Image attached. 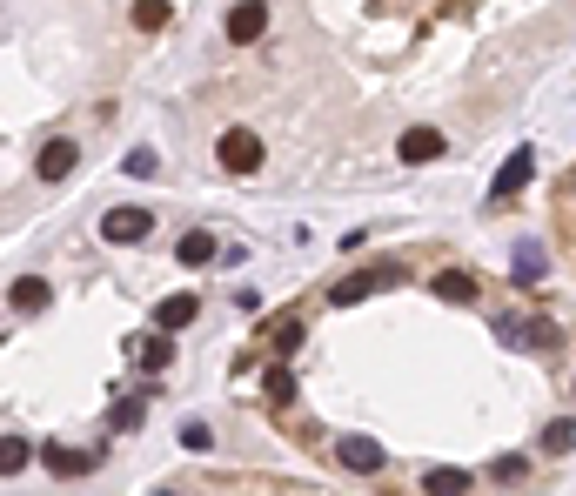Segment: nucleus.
Returning a JSON list of instances; mask_svg holds the SVG:
<instances>
[{
	"label": "nucleus",
	"instance_id": "nucleus-16",
	"mask_svg": "<svg viewBox=\"0 0 576 496\" xmlns=\"http://www.w3.org/2000/svg\"><path fill=\"white\" fill-rule=\"evenodd\" d=\"M543 269H550V262H543V242H523V248H516V262H510L516 282H543Z\"/></svg>",
	"mask_w": 576,
	"mask_h": 496
},
{
	"label": "nucleus",
	"instance_id": "nucleus-18",
	"mask_svg": "<svg viewBox=\"0 0 576 496\" xmlns=\"http://www.w3.org/2000/svg\"><path fill=\"white\" fill-rule=\"evenodd\" d=\"M121 175H134V181L161 175V155H148V148H134V155H121Z\"/></svg>",
	"mask_w": 576,
	"mask_h": 496
},
{
	"label": "nucleus",
	"instance_id": "nucleus-8",
	"mask_svg": "<svg viewBox=\"0 0 576 496\" xmlns=\"http://www.w3.org/2000/svg\"><path fill=\"white\" fill-rule=\"evenodd\" d=\"M195 316H201V302H195V295H168V302H155V329H161V336L188 329Z\"/></svg>",
	"mask_w": 576,
	"mask_h": 496
},
{
	"label": "nucleus",
	"instance_id": "nucleus-17",
	"mask_svg": "<svg viewBox=\"0 0 576 496\" xmlns=\"http://www.w3.org/2000/svg\"><path fill=\"white\" fill-rule=\"evenodd\" d=\"M422 490H429V496H469V476L463 470H429V476H422Z\"/></svg>",
	"mask_w": 576,
	"mask_h": 496
},
{
	"label": "nucleus",
	"instance_id": "nucleus-4",
	"mask_svg": "<svg viewBox=\"0 0 576 496\" xmlns=\"http://www.w3.org/2000/svg\"><path fill=\"white\" fill-rule=\"evenodd\" d=\"M215 155H222V168H228V175H255V168H262V141L248 135V128H228Z\"/></svg>",
	"mask_w": 576,
	"mask_h": 496
},
{
	"label": "nucleus",
	"instance_id": "nucleus-5",
	"mask_svg": "<svg viewBox=\"0 0 576 496\" xmlns=\"http://www.w3.org/2000/svg\"><path fill=\"white\" fill-rule=\"evenodd\" d=\"M530 175H536V155H530V148H516V155L496 168V181H489V202H510V195H523V188H530Z\"/></svg>",
	"mask_w": 576,
	"mask_h": 496
},
{
	"label": "nucleus",
	"instance_id": "nucleus-11",
	"mask_svg": "<svg viewBox=\"0 0 576 496\" xmlns=\"http://www.w3.org/2000/svg\"><path fill=\"white\" fill-rule=\"evenodd\" d=\"M342 463L349 470H382V443L376 436H342Z\"/></svg>",
	"mask_w": 576,
	"mask_h": 496
},
{
	"label": "nucleus",
	"instance_id": "nucleus-24",
	"mask_svg": "<svg viewBox=\"0 0 576 496\" xmlns=\"http://www.w3.org/2000/svg\"><path fill=\"white\" fill-rule=\"evenodd\" d=\"M570 443H576V429H570V423H550V429H543V450H550V456H563Z\"/></svg>",
	"mask_w": 576,
	"mask_h": 496
},
{
	"label": "nucleus",
	"instance_id": "nucleus-23",
	"mask_svg": "<svg viewBox=\"0 0 576 496\" xmlns=\"http://www.w3.org/2000/svg\"><path fill=\"white\" fill-rule=\"evenodd\" d=\"M134 27H141V34H161V27H168V7H134Z\"/></svg>",
	"mask_w": 576,
	"mask_h": 496
},
{
	"label": "nucleus",
	"instance_id": "nucleus-19",
	"mask_svg": "<svg viewBox=\"0 0 576 496\" xmlns=\"http://www.w3.org/2000/svg\"><path fill=\"white\" fill-rule=\"evenodd\" d=\"M141 362H148V369H168V362H175V342H168V336H148V342H141Z\"/></svg>",
	"mask_w": 576,
	"mask_h": 496
},
{
	"label": "nucleus",
	"instance_id": "nucleus-22",
	"mask_svg": "<svg viewBox=\"0 0 576 496\" xmlns=\"http://www.w3.org/2000/svg\"><path fill=\"white\" fill-rule=\"evenodd\" d=\"M108 423H114V429H141V403H134V396H121V403L108 409Z\"/></svg>",
	"mask_w": 576,
	"mask_h": 496
},
{
	"label": "nucleus",
	"instance_id": "nucleus-6",
	"mask_svg": "<svg viewBox=\"0 0 576 496\" xmlns=\"http://www.w3.org/2000/svg\"><path fill=\"white\" fill-rule=\"evenodd\" d=\"M41 463H47V476H67V483L94 470V456L88 450H67V443H41Z\"/></svg>",
	"mask_w": 576,
	"mask_h": 496
},
{
	"label": "nucleus",
	"instance_id": "nucleus-12",
	"mask_svg": "<svg viewBox=\"0 0 576 496\" xmlns=\"http://www.w3.org/2000/svg\"><path fill=\"white\" fill-rule=\"evenodd\" d=\"M7 302H14V309H47V302H54V289H47L41 275H21V282L7 289Z\"/></svg>",
	"mask_w": 576,
	"mask_h": 496
},
{
	"label": "nucleus",
	"instance_id": "nucleus-25",
	"mask_svg": "<svg viewBox=\"0 0 576 496\" xmlns=\"http://www.w3.org/2000/svg\"><path fill=\"white\" fill-rule=\"evenodd\" d=\"M215 443V429L208 423H181V450H208Z\"/></svg>",
	"mask_w": 576,
	"mask_h": 496
},
{
	"label": "nucleus",
	"instance_id": "nucleus-3",
	"mask_svg": "<svg viewBox=\"0 0 576 496\" xmlns=\"http://www.w3.org/2000/svg\"><path fill=\"white\" fill-rule=\"evenodd\" d=\"M148 228H155L148 208H108V215H101V242L128 248V242H148Z\"/></svg>",
	"mask_w": 576,
	"mask_h": 496
},
{
	"label": "nucleus",
	"instance_id": "nucleus-15",
	"mask_svg": "<svg viewBox=\"0 0 576 496\" xmlns=\"http://www.w3.org/2000/svg\"><path fill=\"white\" fill-rule=\"evenodd\" d=\"M208 255H215V235H208V228H188V235L175 242V262H188V269L208 262Z\"/></svg>",
	"mask_w": 576,
	"mask_h": 496
},
{
	"label": "nucleus",
	"instance_id": "nucleus-14",
	"mask_svg": "<svg viewBox=\"0 0 576 496\" xmlns=\"http://www.w3.org/2000/svg\"><path fill=\"white\" fill-rule=\"evenodd\" d=\"M34 463V443L27 436H0V476H21Z\"/></svg>",
	"mask_w": 576,
	"mask_h": 496
},
{
	"label": "nucleus",
	"instance_id": "nucleus-1",
	"mask_svg": "<svg viewBox=\"0 0 576 496\" xmlns=\"http://www.w3.org/2000/svg\"><path fill=\"white\" fill-rule=\"evenodd\" d=\"M402 275H409V269H355V275H342V282L329 289V302H335V309H355V302H369V295L396 289Z\"/></svg>",
	"mask_w": 576,
	"mask_h": 496
},
{
	"label": "nucleus",
	"instance_id": "nucleus-2",
	"mask_svg": "<svg viewBox=\"0 0 576 496\" xmlns=\"http://www.w3.org/2000/svg\"><path fill=\"white\" fill-rule=\"evenodd\" d=\"M496 336L516 342V349H556V342H563V329H556L550 316H510V322H496Z\"/></svg>",
	"mask_w": 576,
	"mask_h": 496
},
{
	"label": "nucleus",
	"instance_id": "nucleus-9",
	"mask_svg": "<svg viewBox=\"0 0 576 496\" xmlns=\"http://www.w3.org/2000/svg\"><path fill=\"white\" fill-rule=\"evenodd\" d=\"M443 148H449V141L436 135V128H409V135H402V161H409V168H422V161H443Z\"/></svg>",
	"mask_w": 576,
	"mask_h": 496
},
{
	"label": "nucleus",
	"instance_id": "nucleus-7",
	"mask_svg": "<svg viewBox=\"0 0 576 496\" xmlns=\"http://www.w3.org/2000/svg\"><path fill=\"white\" fill-rule=\"evenodd\" d=\"M74 161H81L74 141H47L41 161H34V175H41V181H67V175H74Z\"/></svg>",
	"mask_w": 576,
	"mask_h": 496
},
{
	"label": "nucleus",
	"instance_id": "nucleus-21",
	"mask_svg": "<svg viewBox=\"0 0 576 496\" xmlns=\"http://www.w3.org/2000/svg\"><path fill=\"white\" fill-rule=\"evenodd\" d=\"M489 476H496V483H523V476H530V463H523V456H496V463H489Z\"/></svg>",
	"mask_w": 576,
	"mask_h": 496
},
{
	"label": "nucleus",
	"instance_id": "nucleus-10",
	"mask_svg": "<svg viewBox=\"0 0 576 496\" xmlns=\"http://www.w3.org/2000/svg\"><path fill=\"white\" fill-rule=\"evenodd\" d=\"M262 27H268V7H228V41L235 47L262 41Z\"/></svg>",
	"mask_w": 576,
	"mask_h": 496
},
{
	"label": "nucleus",
	"instance_id": "nucleus-13",
	"mask_svg": "<svg viewBox=\"0 0 576 496\" xmlns=\"http://www.w3.org/2000/svg\"><path fill=\"white\" fill-rule=\"evenodd\" d=\"M436 295H443V302H476V275L469 269H443L436 275Z\"/></svg>",
	"mask_w": 576,
	"mask_h": 496
},
{
	"label": "nucleus",
	"instance_id": "nucleus-20",
	"mask_svg": "<svg viewBox=\"0 0 576 496\" xmlns=\"http://www.w3.org/2000/svg\"><path fill=\"white\" fill-rule=\"evenodd\" d=\"M288 396H295V376H288L282 362H275V369H268V403L282 409V403H288Z\"/></svg>",
	"mask_w": 576,
	"mask_h": 496
}]
</instances>
